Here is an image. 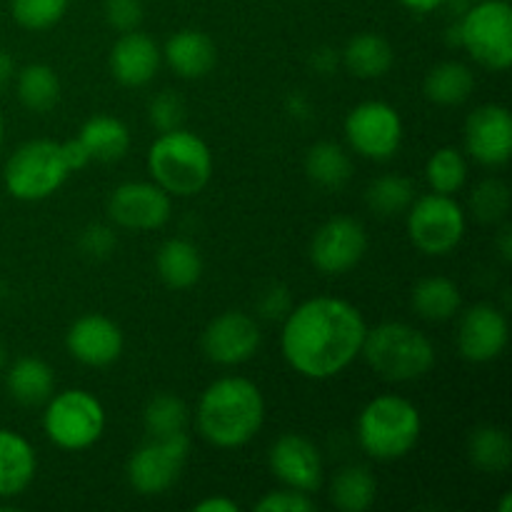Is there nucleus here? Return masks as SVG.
Listing matches in <instances>:
<instances>
[{
    "label": "nucleus",
    "instance_id": "f257e3e1",
    "mask_svg": "<svg viewBox=\"0 0 512 512\" xmlns=\"http://www.w3.org/2000/svg\"><path fill=\"white\" fill-rule=\"evenodd\" d=\"M365 323L353 303L318 295L293 305L280 330V353L285 363L308 380H330L360 358Z\"/></svg>",
    "mask_w": 512,
    "mask_h": 512
},
{
    "label": "nucleus",
    "instance_id": "f03ea898",
    "mask_svg": "<svg viewBox=\"0 0 512 512\" xmlns=\"http://www.w3.org/2000/svg\"><path fill=\"white\" fill-rule=\"evenodd\" d=\"M265 423V398L258 385L240 375H225L203 390L195 410L198 433L220 450L248 445Z\"/></svg>",
    "mask_w": 512,
    "mask_h": 512
},
{
    "label": "nucleus",
    "instance_id": "7ed1b4c3",
    "mask_svg": "<svg viewBox=\"0 0 512 512\" xmlns=\"http://www.w3.org/2000/svg\"><path fill=\"white\" fill-rule=\"evenodd\" d=\"M85 165H90V158L78 138L65 143L48 138L28 140L5 163L3 183L15 200L38 203L58 193L70 173Z\"/></svg>",
    "mask_w": 512,
    "mask_h": 512
},
{
    "label": "nucleus",
    "instance_id": "20e7f679",
    "mask_svg": "<svg viewBox=\"0 0 512 512\" xmlns=\"http://www.w3.org/2000/svg\"><path fill=\"white\" fill-rule=\"evenodd\" d=\"M148 173L170 198H190L213 178V153L193 130H168L150 145Z\"/></svg>",
    "mask_w": 512,
    "mask_h": 512
},
{
    "label": "nucleus",
    "instance_id": "39448f33",
    "mask_svg": "<svg viewBox=\"0 0 512 512\" xmlns=\"http://www.w3.org/2000/svg\"><path fill=\"white\" fill-rule=\"evenodd\" d=\"M360 355L388 383H413L425 378L435 365L433 340L423 330L398 320L368 328Z\"/></svg>",
    "mask_w": 512,
    "mask_h": 512
},
{
    "label": "nucleus",
    "instance_id": "423d86ee",
    "mask_svg": "<svg viewBox=\"0 0 512 512\" xmlns=\"http://www.w3.org/2000/svg\"><path fill=\"white\" fill-rule=\"evenodd\" d=\"M423 435L420 410L403 395H378L358 418V443L368 458L380 463L403 460Z\"/></svg>",
    "mask_w": 512,
    "mask_h": 512
},
{
    "label": "nucleus",
    "instance_id": "0eeeda50",
    "mask_svg": "<svg viewBox=\"0 0 512 512\" xmlns=\"http://www.w3.org/2000/svg\"><path fill=\"white\" fill-rule=\"evenodd\" d=\"M460 48L493 73L512 65V8L508 0H478L465 10L458 28Z\"/></svg>",
    "mask_w": 512,
    "mask_h": 512
},
{
    "label": "nucleus",
    "instance_id": "6e6552de",
    "mask_svg": "<svg viewBox=\"0 0 512 512\" xmlns=\"http://www.w3.org/2000/svg\"><path fill=\"white\" fill-rule=\"evenodd\" d=\"M43 430L50 443L68 453L93 448L105 433L103 403L80 388L53 393V398L45 403Z\"/></svg>",
    "mask_w": 512,
    "mask_h": 512
},
{
    "label": "nucleus",
    "instance_id": "1a4fd4ad",
    "mask_svg": "<svg viewBox=\"0 0 512 512\" xmlns=\"http://www.w3.org/2000/svg\"><path fill=\"white\" fill-rule=\"evenodd\" d=\"M408 218V235L410 243L425 255H440L453 253L465 238V210L453 195L428 193L413 200V205L405 213Z\"/></svg>",
    "mask_w": 512,
    "mask_h": 512
},
{
    "label": "nucleus",
    "instance_id": "9d476101",
    "mask_svg": "<svg viewBox=\"0 0 512 512\" xmlns=\"http://www.w3.org/2000/svg\"><path fill=\"white\" fill-rule=\"evenodd\" d=\"M190 458L188 433L170 438H150L130 455L125 478L143 498H158L173 490Z\"/></svg>",
    "mask_w": 512,
    "mask_h": 512
},
{
    "label": "nucleus",
    "instance_id": "9b49d317",
    "mask_svg": "<svg viewBox=\"0 0 512 512\" xmlns=\"http://www.w3.org/2000/svg\"><path fill=\"white\" fill-rule=\"evenodd\" d=\"M345 140L358 155L368 160H390L403 145V120L390 103L365 100L345 118Z\"/></svg>",
    "mask_w": 512,
    "mask_h": 512
},
{
    "label": "nucleus",
    "instance_id": "f8f14e48",
    "mask_svg": "<svg viewBox=\"0 0 512 512\" xmlns=\"http://www.w3.org/2000/svg\"><path fill=\"white\" fill-rule=\"evenodd\" d=\"M173 215V198L153 180H133L123 183L110 193L108 218L115 228L150 233L160 230Z\"/></svg>",
    "mask_w": 512,
    "mask_h": 512
},
{
    "label": "nucleus",
    "instance_id": "ddd939ff",
    "mask_svg": "<svg viewBox=\"0 0 512 512\" xmlns=\"http://www.w3.org/2000/svg\"><path fill=\"white\" fill-rule=\"evenodd\" d=\"M368 253V230L350 215H335L315 230L310 260L323 275H345Z\"/></svg>",
    "mask_w": 512,
    "mask_h": 512
},
{
    "label": "nucleus",
    "instance_id": "4468645a",
    "mask_svg": "<svg viewBox=\"0 0 512 512\" xmlns=\"http://www.w3.org/2000/svg\"><path fill=\"white\" fill-rule=\"evenodd\" d=\"M260 325L253 315L243 310H225L215 315L203 330V353L210 363L235 368L253 358L260 350Z\"/></svg>",
    "mask_w": 512,
    "mask_h": 512
},
{
    "label": "nucleus",
    "instance_id": "2eb2a0df",
    "mask_svg": "<svg viewBox=\"0 0 512 512\" xmlns=\"http://www.w3.org/2000/svg\"><path fill=\"white\" fill-rule=\"evenodd\" d=\"M465 155L485 168H500L512 158V115L505 105L488 103L468 115L463 128Z\"/></svg>",
    "mask_w": 512,
    "mask_h": 512
},
{
    "label": "nucleus",
    "instance_id": "dca6fc26",
    "mask_svg": "<svg viewBox=\"0 0 512 512\" xmlns=\"http://www.w3.org/2000/svg\"><path fill=\"white\" fill-rule=\"evenodd\" d=\"M270 473L280 485L303 493H318L325 478L323 455L318 445L300 433H285L270 445Z\"/></svg>",
    "mask_w": 512,
    "mask_h": 512
},
{
    "label": "nucleus",
    "instance_id": "f3484780",
    "mask_svg": "<svg viewBox=\"0 0 512 512\" xmlns=\"http://www.w3.org/2000/svg\"><path fill=\"white\" fill-rule=\"evenodd\" d=\"M458 353L468 363H493L510 343L508 318L490 303H478L458 313Z\"/></svg>",
    "mask_w": 512,
    "mask_h": 512
},
{
    "label": "nucleus",
    "instance_id": "a211bd4d",
    "mask_svg": "<svg viewBox=\"0 0 512 512\" xmlns=\"http://www.w3.org/2000/svg\"><path fill=\"white\" fill-rule=\"evenodd\" d=\"M65 348L70 358L88 368H108L123 355V330L108 315H80L65 333Z\"/></svg>",
    "mask_w": 512,
    "mask_h": 512
},
{
    "label": "nucleus",
    "instance_id": "6ab92c4d",
    "mask_svg": "<svg viewBox=\"0 0 512 512\" xmlns=\"http://www.w3.org/2000/svg\"><path fill=\"white\" fill-rule=\"evenodd\" d=\"M160 65H163V50L140 30L120 33L110 48V73L125 88H143L153 83Z\"/></svg>",
    "mask_w": 512,
    "mask_h": 512
},
{
    "label": "nucleus",
    "instance_id": "aec40b11",
    "mask_svg": "<svg viewBox=\"0 0 512 512\" xmlns=\"http://www.w3.org/2000/svg\"><path fill=\"white\" fill-rule=\"evenodd\" d=\"M163 60L178 78L200 80L213 73L218 63V48L208 33L185 28L170 35L163 48Z\"/></svg>",
    "mask_w": 512,
    "mask_h": 512
},
{
    "label": "nucleus",
    "instance_id": "412c9836",
    "mask_svg": "<svg viewBox=\"0 0 512 512\" xmlns=\"http://www.w3.org/2000/svg\"><path fill=\"white\" fill-rule=\"evenodd\" d=\"M38 455L15 430L0 428V498H18L35 480Z\"/></svg>",
    "mask_w": 512,
    "mask_h": 512
},
{
    "label": "nucleus",
    "instance_id": "4be33fe9",
    "mask_svg": "<svg viewBox=\"0 0 512 512\" xmlns=\"http://www.w3.org/2000/svg\"><path fill=\"white\" fill-rule=\"evenodd\" d=\"M5 388L15 403L25 408L45 405L55 393V373L45 360L23 355L5 370Z\"/></svg>",
    "mask_w": 512,
    "mask_h": 512
},
{
    "label": "nucleus",
    "instance_id": "5701e85b",
    "mask_svg": "<svg viewBox=\"0 0 512 512\" xmlns=\"http://www.w3.org/2000/svg\"><path fill=\"white\" fill-rule=\"evenodd\" d=\"M155 270L165 288L190 290L203 278V255L190 240L170 238L158 248Z\"/></svg>",
    "mask_w": 512,
    "mask_h": 512
},
{
    "label": "nucleus",
    "instance_id": "b1692460",
    "mask_svg": "<svg viewBox=\"0 0 512 512\" xmlns=\"http://www.w3.org/2000/svg\"><path fill=\"white\" fill-rule=\"evenodd\" d=\"M90 163H118L130 150V130L113 115H93L78 133Z\"/></svg>",
    "mask_w": 512,
    "mask_h": 512
},
{
    "label": "nucleus",
    "instance_id": "393cba45",
    "mask_svg": "<svg viewBox=\"0 0 512 512\" xmlns=\"http://www.w3.org/2000/svg\"><path fill=\"white\" fill-rule=\"evenodd\" d=\"M340 63L355 78L375 80L390 73L395 63V50L383 35L358 33L345 43L343 53H340Z\"/></svg>",
    "mask_w": 512,
    "mask_h": 512
},
{
    "label": "nucleus",
    "instance_id": "a878e982",
    "mask_svg": "<svg viewBox=\"0 0 512 512\" xmlns=\"http://www.w3.org/2000/svg\"><path fill=\"white\" fill-rule=\"evenodd\" d=\"M410 303H413L415 313L428 323H448V320L458 318L460 308H463V295H460L455 280L445 278V275H430L415 285Z\"/></svg>",
    "mask_w": 512,
    "mask_h": 512
},
{
    "label": "nucleus",
    "instance_id": "bb28decb",
    "mask_svg": "<svg viewBox=\"0 0 512 512\" xmlns=\"http://www.w3.org/2000/svg\"><path fill=\"white\" fill-rule=\"evenodd\" d=\"M475 75L460 60H445L435 68L428 70L423 80V93L430 103L443 105V108H455L463 105L473 95Z\"/></svg>",
    "mask_w": 512,
    "mask_h": 512
},
{
    "label": "nucleus",
    "instance_id": "cd10ccee",
    "mask_svg": "<svg viewBox=\"0 0 512 512\" xmlns=\"http://www.w3.org/2000/svg\"><path fill=\"white\" fill-rule=\"evenodd\" d=\"M378 498V480L365 465H345L330 480V503L340 512H365Z\"/></svg>",
    "mask_w": 512,
    "mask_h": 512
},
{
    "label": "nucleus",
    "instance_id": "c85d7f7f",
    "mask_svg": "<svg viewBox=\"0 0 512 512\" xmlns=\"http://www.w3.org/2000/svg\"><path fill=\"white\" fill-rule=\"evenodd\" d=\"M305 173L318 188L340 190L353 178V158L343 145L333 140H320L305 155Z\"/></svg>",
    "mask_w": 512,
    "mask_h": 512
},
{
    "label": "nucleus",
    "instance_id": "c756f323",
    "mask_svg": "<svg viewBox=\"0 0 512 512\" xmlns=\"http://www.w3.org/2000/svg\"><path fill=\"white\" fill-rule=\"evenodd\" d=\"M15 93L30 113H48L60 100V80L50 65L30 63L15 73Z\"/></svg>",
    "mask_w": 512,
    "mask_h": 512
},
{
    "label": "nucleus",
    "instance_id": "7c9ffc66",
    "mask_svg": "<svg viewBox=\"0 0 512 512\" xmlns=\"http://www.w3.org/2000/svg\"><path fill=\"white\" fill-rule=\"evenodd\" d=\"M468 458L483 473H505L512 465V440L498 425H480L468 438Z\"/></svg>",
    "mask_w": 512,
    "mask_h": 512
},
{
    "label": "nucleus",
    "instance_id": "2f4dec72",
    "mask_svg": "<svg viewBox=\"0 0 512 512\" xmlns=\"http://www.w3.org/2000/svg\"><path fill=\"white\" fill-rule=\"evenodd\" d=\"M415 198H418V193H415L413 180L398 173L380 175L365 190V205L378 218H398V215H405Z\"/></svg>",
    "mask_w": 512,
    "mask_h": 512
},
{
    "label": "nucleus",
    "instance_id": "473e14b6",
    "mask_svg": "<svg viewBox=\"0 0 512 512\" xmlns=\"http://www.w3.org/2000/svg\"><path fill=\"white\" fill-rule=\"evenodd\" d=\"M190 410L175 393H158L143 410V425L148 438H170L188 433Z\"/></svg>",
    "mask_w": 512,
    "mask_h": 512
},
{
    "label": "nucleus",
    "instance_id": "72a5a7b5",
    "mask_svg": "<svg viewBox=\"0 0 512 512\" xmlns=\"http://www.w3.org/2000/svg\"><path fill=\"white\" fill-rule=\"evenodd\" d=\"M425 180L440 195H455L468 183V158L458 148H438L425 163Z\"/></svg>",
    "mask_w": 512,
    "mask_h": 512
},
{
    "label": "nucleus",
    "instance_id": "f704fd0d",
    "mask_svg": "<svg viewBox=\"0 0 512 512\" xmlns=\"http://www.w3.org/2000/svg\"><path fill=\"white\" fill-rule=\"evenodd\" d=\"M70 0H10L15 23L25 30H48L63 20Z\"/></svg>",
    "mask_w": 512,
    "mask_h": 512
},
{
    "label": "nucleus",
    "instance_id": "c9c22d12",
    "mask_svg": "<svg viewBox=\"0 0 512 512\" xmlns=\"http://www.w3.org/2000/svg\"><path fill=\"white\" fill-rule=\"evenodd\" d=\"M470 210L480 223H500L510 213V188L500 178H488L475 185Z\"/></svg>",
    "mask_w": 512,
    "mask_h": 512
},
{
    "label": "nucleus",
    "instance_id": "e433bc0d",
    "mask_svg": "<svg viewBox=\"0 0 512 512\" xmlns=\"http://www.w3.org/2000/svg\"><path fill=\"white\" fill-rule=\"evenodd\" d=\"M148 118L158 133L183 128L185 120V103L175 90H160L148 105Z\"/></svg>",
    "mask_w": 512,
    "mask_h": 512
},
{
    "label": "nucleus",
    "instance_id": "4c0bfd02",
    "mask_svg": "<svg viewBox=\"0 0 512 512\" xmlns=\"http://www.w3.org/2000/svg\"><path fill=\"white\" fill-rule=\"evenodd\" d=\"M315 500L310 493H303V490L293 488H280L273 490V493H265L263 498L255 503V510L258 512H315Z\"/></svg>",
    "mask_w": 512,
    "mask_h": 512
},
{
    "label": "nucleus",
    "instance_id": "58836bf2",
    "mask_svg": "<svg viewBox=\"0 0 512 512\" xmlns=\"http://www.w3.org/2000/svg\"><path fill=\"white\" fill-rule=\"evenodd\" d=\"M80 253L90 260H105L110 258V253L118 245V235H115L113 225L105 223H93L80 233Z\"/></svg>",
    "mask_w": 512,
    "mask_h": 512
},
{
    "label": "nucleus",
    "instance_id": "ea45409f",
    "mask_svg": "<svg viewBox=\"0 0 512 512\" xmlns=\"http://www.w3.org/2000/svg\"><path fill=\"white\" fill-rule=\"evenodd\" d=\"M103 15L105 23L118 33L138 30L143 23V3L140 0H105Z\"/></svg>",
    "mask_w": 512,
    "mask_h": 512
},
{
    "label": "nucleus",
    "instance_id": "a19ab883",
    "mask_svg": "<svg viewBox=\"0 0 512 512\" xmlns=\"http://www.w3.org/2000/svg\"><path fill=\"white\" fill-rule=\"evenodd\" d=\"M260 315L265 320H285L288 313L293 310V298H290V290L285 285H273L263 293L258 303Z\"/></svg>",
    "mask_w": 512,
    "mask_h": 512
},
{
    "label": "nucleus",
    "instance_id": "79ce46f5",
    "mask_svg": "<svg viewBox=\"0 0 512 512\" xmlns=\"http://www.w3.org/2000/svg\"><path fill=\"white\" fill-rule=\"evenodd\" d=\"M198 512H238L240 505L233 498H225V495H213V498H205L195 505Z\"/></svg>",
    "mask_w": 512,
    "mask_h": 512
},
{
    "label": "nucleus",
    "instance_id": "37998d69",
    "mask_svg": "<svg viewBox=\"0 0 512 512\" xmlns=\"http://www.w3.org/2000/svg\"><path fill=\"white\" fill-rule=\"evenodd\" d=\"M15 73H18V68H15L13 55H10L8 50L0 48V90H5L10 83H13Z\"/></svg>",
    "mask_w": 512,
    "mask_h": 512
},
{
    "label": "nucleus",
    "instance_id": "c03bdc74",
    "mask_svg": "<svg viewBox=\"0 0 512 512\" xmlns=\"http://www.w3.org/2000/svg\"><path fill=\"white\" fill-rule=\"evenodd\" d=\"M313 65L320 70V73H330V70L338 65V55L330 48H320L318 53H313Z\"/></svg>",
    "mask_w": 512,
    "mask_h": 512
},
{
    "label": "nucleus",
    "instance_id": "a18cd8bd",
    "mask_svg": "<svg viewBox=\"0 0 512 512\" xmlns=\"http://www.w3.org/2000/svg\"><path fill=\"white\" fill-rule=\"evenodd\" d=\"M288 113L293 115V118H300V120H305V118H310V103H308V98H303V95L300 93H293L288 98Z\"/></svg>",
    "mask_w": 512,
    "mask_h": 512
},
{
    "label": "nucleus",
    "instance_id": "49530a36",
    "mask_svg": "<svg viewBox=\"0 0 512 512\" xmlns=\"http://www.w3.org/2000/svg\"><path fill=\"white\" fill-rule=\"evenodd\" d=\"M400 3L408 10H413V13H433V10H438L448 0H400Z\"/></svg>",
    "mask_w": 512,
    "mask_h": 512
},
{
    "label": "nucleus",
    "instance_id": "de8ad7c7",
    "mask_svg": "<svg viewBox=\"0 0 512 512\" xmlns=\"http://www.w3.org/2000/svg\"><path fill=\"white\" fill-rule=\"evenodd\" d=\"M498 248H500V255H503L505 263H510V260H512V235H510V225H505L503 233H500Z\"/></svg>",
    "mask_w": 512,
    "mask_h": 512
},
{
    "label": "nucleus",
    "instance_id": "09e8293b",
    "mask_svg": "<svg viewBox=\"0 0 512 512\" xmlns=\"http://www.w3.org/2000/svg\"><path fill=\"white\" fill-rule=\"evenodd\" d=\"M5 365H8V350H5L3 345H0V370H3Z\"/></svg>",
    "mask_w": 512,
    "mask_h": 512
},
{
    "label": "nucleus",
    "instance_id": "8fccbe9b",
    "mask_svg": "<svg viewBox=\"0 0 512 512\" xmlns=\"http://www.w3.org/2000/svg\"><path fill=\"white\" fill-rule=\"evenodd\" d=\"M510 508H512V498H510V495H505L503 505H500V512H510Z\"/></svg>",
    "mask_w": 512,
    "mask_h": 512
},
{
    "label": "nucleus",
    "instance_id": "3c124183",
    "mask_svg": "<svg viewBox=\"0 0 512 512\" xmlns=\"http://www.w3.org/2000/svg\"><path fill=\"white\" fill-rule=\"evenodd\" d=\"M3 138H5V120H3V113H0V145H3Z\"/></svg>",
    "mask_w": 512,
    "mask_h": 512
},
{
    "label": "nucleus",
    "instance_id": "603ef678",
    "mask_svg": "<svg viewBox=\"0 0 512 512\" xmlns=\"http://www.w3.org/2000/svg\"><path fill=\"white\" fill-rule=\"evenodd\" d=\"M470 3H478V0H470Z\"/></svg>",
    "mask_w": 512,
    "mask_h": 512
}]
</instances>
